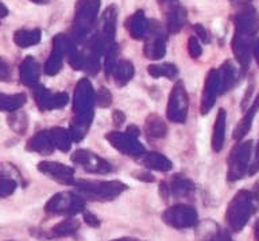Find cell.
I'll return each mask as SVG.
<instances>
[{
	"label": "cell",
	"instance_id": "1",
	"mask_svg": "<svg viewBox=\"0 0 259 241\" xmlns=\"http://www.w3.org/2000/svg\"><path fill=\"white\" fill-rule=\"evenodd\" d=\"M259 203V190H240L228 204L226 213V221L231 230L240 232L250 220V217L256 212Z\"/></svg>",
	"mask_w": 259,
	"mask_h": 241
},
{
	"label": "cell",
	"instance_id": "2",
	"mask_svg": "<svg viewBox=\"0 0 259 241\" xmlns=\"http://www.w3.org/2000/svg\"><path fill=\"white\" fill-rule=\"evenodd\" d=\"M78 195L82 199L105 202L112 200L127 190V186L119 180H76L74 184Z\"/></svg>",
	"mask_w": 259,
	"mask_h": 241
},
{
	"label": "cell",
	"instance_id": "3",
	"mask_svg": "<svg viewBox=\"0 0 259 241\" xmlns=\"http://www.w3.org/2000/svg\"><path fill=\"white\" fill-rule=\"evenodd\" d=\"M251 152H252V141L236 144L228 156V172L227 179L230 182H236L246 175L250 168Z\"/></svg>",
	"mask_w": 259,
	"mask_h": 241
},
{
	"label": "cell",
	"instance_id": "4",
	"mask_svg": "<svg viewBox=\"0 0 259 241\" xmlns=\"http://www.w3.org/2000/svg\"><path fill=\"white\" fill-rule=\"evenodd\" d=\"M45 210L49 214H62V216H74L85 210V200L78 194L69 191L58 192L48 200Z\"/></svg>",
	"mask_w": 259,
	"mask_h": 241
},
{
	"label": "cell",
	"instance_id": "5",
	"mask_svg": "<svg viewBox=\"0 0 259 241\" xmlns=\"http://www.w3.org/2000/svg\"><path fill=\"white\" fill-rule=\"evenodd\" d=\"M188 107H189V96L185 90L184 83L178 82L173 87L170 92L169 102L166 107V114L170 122L184 123L188 115Z\"/></svg>",
	"mask_w": 259,
	"mask_h": 241
},
{
	"label": "cell",
	"instance_id": "6",
	"mask_svg": "<svg viewBox=\"0 0 259 241\" xmlns=\"http://www.w3.org/2000/svg\"><path fill=\"white\" fill-rule=\"evenodd\" d=\"M162 221L174 229H186L197 224L198 217L193 206L178 203L169 208L162 214Z\"/></svg>",
	"mask_w": 259,
	"mask_h": 241
},
{
	"label": "cell",
	"instance_id": "7",
	"mask_svg": "<svg viewBox=\"0 0 259 241\" xmlns=\"http://www.w3.org/2000/svg\"><path fill=\"white\" fill-rule=\"evenodd\" d=\"M70 159L73 163L78 164L85 171L91 172V174H108L112 171V167L107 160L101 159L96 153L87 151V149H78V151L73 152Z\"/></svg>",
	"mask_w": 259,
	"mask_h": 241
},
{
	"label": "cell",
	"instance_id": "8",
	"mask_svg": "<svg viewBox=\"0 0 259 241\" xmlns=\"http://www.w3.org/2000/svg\"><path fill=\"white\" fill-rule=\"evenodd\" d=\"M105 139L108 140L109 144L112 145L115 149L123 153L125 156H134V157H139L145 153V147L138 141L135 137H131L127 133H121V131H109L108 134L105 135Z\"/></svg>",
	"mask_w": 259,
	"mask_h": 241
},
{
	"label": "cell",
	"instance_id": "9",
	"mask_svg": "<svg viewBox=\"0 0 259 241\" xmlns=\"http://www.w3.org/2000/svg\"><path fill=\"white\" fill-rule=\"evenodd\" d=\"M32 95L35 99L36 106L42 111L54 110V109H62L68 105L69 96L65 92H57L52 94L50 91L46 90L42 86L32 87Z\"/></svg>",
	"mask_w": 259,
	"mask_h": 241
},
{
	"label": "cell",
	"instance_id": "10",
	"mask_svg": "<svg viewBox=\"0 0 259 241\" xmlns=\"http://www.w3.org/2000/svg\"><path fill=\"white\" fill-rule=\"evenodd\" d=\"M36 168L44 175L49 176L50 179L56 180V182H58L61 184L73 186L74 182H76L74 180V169L62 163H57V161H40Z\"/></svg>",
	"mask_w": 259,
	"mask_h": 241
},
{
	"label": "cell",
	"instance_id": "11",
	"mask_svg": "<svg viewBox=\"0 0 259 241\" xmlns=\"http://www.w3.org/2000/svg\"><path fill=\"white\" fill-rule=\"evenodd\" d=\"M219 94H220V76L216 71H210L206 76L205 86H204V91H202L201 105H200V110H201L202 115L209 113V110L216 102Z\"/></svg>",
	"mask_w": 259,
	"mask_h": 241
},
{
	"label": "cell",
	"instance_id": "12",
	"mask_svg": "<svg viewBox=\"0 0 259 241\" xmlns=\"http://www.w3.org/2000/svg\"><path fill=\"white\" fill-rule=\"evenodd\" d=\"M26 149L44 156L52 155L56 148H54V144H53L50 130H42L39 133H36L35 135H32L27 145H26Z\"/></svg>",
	"mask_w": 259,
	"mask_h": 241
},
{
	"label": "cell",
	"instance_id": "13",
	"mask_svg": "<svg viewBox=\"0 0 259 241\" xmlns=\"http://www.w3.org/2000/svg\"><path fill=\"white\" fill-rule=\"evenodd\" d=\"M139 161L142 165L154 171L167 172L173 168V163L158 152H145L143 155L139 156Z\"/></svg>",
	"mask_w": 259,
	"mask_h": 241
},
{
	"label": "cell",
	"instance_id": "14",
	"mask_svg": "<svg viewBox=\"0 0 259 241\" xmlns=\"http://www.w3.org/2000/svg\"><path fill=\"white\" fill-rule=\"evenodd\" d=\"M226 125H227V113L224 109H220L218 111L216 119H214L213 133H212V149L214 152H220L224 145L226 140Z\"/></svg>",
	"mask_w": 259,
	"mask_h": 241
},
{
	"label": "cell",
	"instance_id": "15",
	"mask_svg": "<svg viewBox=\"0 0 259 241\" xmlns=\"http://www.w3.org/2000/svg\"><path fill=\"white\" fill-rule=\"evenodd\" d=\"M169 184L170 195L176 198H188L194 192V183L190 179L182 175H174Z\"/></svg>",
	"mask_w": 259,
	"mask_h": 241
},
{
	"label": "cell",
	"instance_id": "16",
	"mask_svg": "<svg viewBox=\"0 0 259 241\" xmlns=\"http://www.w3.org/2000/svg\"><path fill=\"white\" fill-rule=\"evenodd\" d=\"M259 109V94L256 95V98H255L254 103L251 105V107L247 110V113L244 114L242 119H240V122L238 123V126L235 127L234 130V140L236 141H240L243 140V137L248 133V130L251 129V125H252V121H254V117L256 114V111Z\"/></svg>",
	"mask_w": 259,
	"mask_h": 241
},
{
	"label": "cell",
	"instance_id": "17",
	"mask_svg": "<svg viewBox=\"0 0 259 241\" xmlns=\"http://www.w3.org/2000/svg\"><path fill=\"white\" fill-rule=\"evenodd\" d=\"M39 79V65L31 57L26 58L20 65V80L26 86H36Z\"/></svg>",
	"mask_w": 259,
	"mask_h": 241
},
{
	"label": "cell",
	"instance_id": "18",
	"mask_svg": "<svg viewBox=\"0 0 259 241\" xmlns=\"http://www.w3.org/2000/svg\"><path fill=\"white\" fill-rule=\"evenodd\" d=\"M145 130L150 139H162L167 133V126L159 115L151 114L146 119Z\"/></svg>",
	"mask_w": 259,
	"mask_h": 241
},
{
	"label": "cell",
	"instance_id": "19",
	"mask_svg": "<svg viewBox=\"0 0 259 241\" xmlns=\"http://www.w3.org/2000/svg\"><path fill=\"white\" fill-rule=\"evenodd\" d=\"M80 221L76 218H66V220L61 221L57 225H54L50 229V236L52 237H66L72 236L80 229Z\"/></svg>",
	"mask_w": 259,
	"mask_h": 241
},
{
	"label": "cell",
	"instance_id": "20",
	"mask_svg": "<svg viewBox=\"0 0 259 241\" xmlns=\"http://www.w3.org/2000/svg\"><path fill=\"white\" fill-rule=\"evenodd\" d=\"M27 98L24 94H14V95H0V111H14L20 110L24 106Z\"/></svg>",
	"mask_w": 259,
	"mask_h": 241
},
{
	"label": "cell",
	"instance_id": "21",
	"mask_svg": "<svg viewBox=\"0 0 259 241\" xmlns=\"http://www.w3.org/2000/svg\"><path fill=\"white\" fill-rule=\"evenodd\" d=\"M53 144L54 148H58L60 151L68 152L72 147V137L69 134L68 130H65L64 127H53L50 130Z\"/></svg>",
	"mask_w": 259,
	"mask_h": 241
},
{
	"label": "cell",
	"instance_id": "22",
	"mask_svg": "<svg viewBox=\"0 0 259 241\" xmlns=\"http://www.w3.org/2000/svg\"><path fill=\"white\" fill-rule=\"evenodd\" d=\"M113 79L119 87L125 86L131 80L134 75V66L128 61H121L119 65L113 68Z\"/></svg>",
	"mask_w": 259,
	"mask_h": 241
},
{
	"label": "cell",
	"instance_id": "23",
	"mask_svg": "<svg viewBox=\"0 0 259 241\" xmlns=\"http://www.w3.org/2000/svg\"><path fill=\"white\" fill-rule=\"evenodd\" d=\"M8 125L11 127L12 130L18 133V134H24V131L27 130L28 126V119L26 113L22 110L14 111L11 115L8 117Z\"/></svg>",
	"mask_w": 259,
	"mask_h": 241
},
{
	"label": "cell",
	"instance_id": "24",
	"mask_svg": "<svg viewBox=\"0 0 259 241\" xmlns=\"http://www.w3.org/2000/svg\"><path fill=\"white\" fill-rule=\"evenodd\" d=\"M14 41L20 48H27V46L34 45V44L39 41V31L38 30H35V31H24V30H20V31H16L15 33Z\"/></svg>",
	"mask_w": 259,
	"mask_h": 241
},
{
	"label": "cell",
	"instance_id": "25",
	"mask_svg": "<svg viewBox=\"0 0 259 241\" xmlns=\"http://www.w3.org/2000/svg\"><path fill=\"white\" fill-rule=\"evenodd\" d=\"M149 74L153 76V78H161V76H165V78L173 79L176 75H177V68L171 64H163V65H150L149 66Z\"/></svg>",
	"mask_w": 259,
	"mask_h": 241
},
{
	"label": "cell",
	"instance_id": "26",
	"mask_svg": "<svg viewBox=\"0 0 259 241\" xmlns=\"http://www.w3.org/2000/svg\"><path fill=\"white\" fill-rule=\"evenodd\" d=\"M18 187L15 179H0V198H6L14 194Z\"/></svg>",
	"mask_w": 259,
	"mask_h": 241
},
{
	"label": "cell",
	"instance_id": "27",
	"mask_svg": "<svg viewBox=\"0 0 259 241\" xmlns=\"http://www.w3.org/2000/svg\"><path fill=\"white\" fill-rule=\"evenodd\" d=\"M96 100L97 105L100 107H108L111 106V103H112V95H111L109 90H107L104 87H101L96 95Z\"/></svg>",
	"mask_w": 259,
	"mask_h": 241
},
{
	"label": "cell",
	"instance_id": "28",
	"mask_svg": "<svg viewBox=\"0 0 259 241\" xmlns=\"http://www.w3.org/2000/svg\"><path fill=\"white\" fill-rule=\"evenodd\" d=\"M19 175L18 169L12 167L11 164L0 163V179H14L12 176Z\"/></svg>",
	"mask_w": 259,
	"mask_h": 241
},
{
	"label": "cell",
	"instance_id": "29",
	"mask_svg": "<svg viewBox=\"0 0 259 241\" xmlns=\"http://www.w3.org/2000/svg\"><path fill=\"white\" fill-rule=\"evenodd\" d=\"M11 80V68L4 58L0 57V82H10Z\"/></svg>",
	"mask_w": 259,
	"mask_h": 241
},
{
	"label": "cell",
	"instance_id": "30",
	"mask_svg": "<svg viewBox=\"0 0 259 241\" xmlns=\"http://www.w3.org/2000/svg\"><path fill=\"white\" fill-rule=\"evenodd\" d=\"M133 176L135 179L141 180V182H146V183H151L154 182V176L150 174V172L145 171V169H141V171H134Z\"/></svg>",
	"mask_w": 259,
	"mask_h": 241
},
{
	"label": "cell",
	"instance_id": "31",
	"mask_svg": "<svg viewBox=\"0 0 259 241\" xmlns=\"http://www.w3.org/2000/svg\"><path fill=\"white\" fill-rule=\"evenodd\" d=\"M82 213H84V221L89 226H92V228H99L100 226V220L93 213L87 212V210H84Z\"/></svg>",
	"mask_w": 259,
	"mask_h": 241
},
{
	"label": "cell",
	"instance_id": "32",
	"mask_svg": "<svg viewBox=\"0 0 259 241\" xmlns=\"http://www.w3.org/2000/svg\"><path fill=\"white\" fill-rule=\"evenodd\" d=\"M259 171V140L258 144H256V149H255V156H254V161L248 168V175H254Z\"/></svg>",
	"mask_w": 259,
	"mask_h": 241
},
{
	"label": "cell",
	"instance_id": "33",
	"mask_svg": "<svg viewBox=\"0 0 259 241\" xmlns=\"http://www.w3.org/2000/svg\"><path fill=\"white\" fill-rule=\"evenodd\" d=\"M209 241H234L230 237V234L226 232V230H223V229H219L218 232L214 233L213 236L210 237Z\"/></svg>",
	"mask_w": 259,
	"mask_h": 241
},
{
	"label": "cell",
	"instance_id": "34",
	"mask_svg": "<svg viewBox=\"0 0 259 241\" xmlns=\"http://www.w3.org/2000/svg\"><path fill=\"white\" fill-rule=\"evenodd\" d=\"M112 121H113V123H115V126H116V127L121 126V125H123V123H124V121H125V115L123 114L120 110H115L112 113Z\"/></svg>",
	"mask_w": 259,
	"mask_h": 241
},
{
	"label": "cell",
	"instance_id": "35",
	"mask_svg": "<svg viewBox=\"0 0 259 241\" xmlns=\"http://www.w3.org/2000/svg\"><path fill=\"white\" fill-rule=\"evenodd\" d=\"M189 52H190V54H192V57H197L198 54H201V49H200V48H198V44L197 42H196V40H193V38H192V40H190L189 41Z\"/></svg>",
	"mask_w": 259,
	"mask_h": 241
},
{
	"label": "cell",
	"instance_id": "36",
	"mask_svg": "<svg viewBox=\"0 0 259 241\" xmlns=\"http://www.w3.org/2000/svg\"><path fill=\"white\" fill-rule=\"evenodd\" d=\"M125 133L128 135H131V137H135V139H138L139 137V127L135 126V125H130L128 127H127V130H125Z\"/></svg>",
	"mask_w": 259,
	"mask_h": 241
},
{
	"label": "cell",
	"instance_id": "37",
	"mask_svg": "<svg viewBox=\"0 0 259 241\" xmlns=\"http://www.w3.org/2000/svg\"><path fill=\"white\" fill-rule=\"evenodd\" d=\"M111 241H142L138 240V238H134V237H120V238H115V240Z\"/></svg>",
	"mask_w": 259,
	"mask_h": 241
},
{
	"label": "cell",
	"instance_id": "38",
	"mask_svg": "<svg viewBox=\"0 0 259 241\" xmlns=\"http://www.w3.org/2000/svg\"><path fill=\"white\" fill-rule=\"evenodd\" d=\"M7 13H8L7 9H6V7H4V6L0 3V18L6 17V15H7Z\"/></svg>",
	"mask_w": 259,
	"mask_h": 241
},
{
	"label": "cell",
	"instance_id": "39",
	"mask_svg": "<svg viewBox=\"0 0 259 241\" xmlns=\"http://www.w3.org/2000/svg\"><path fill=\"white\" fill-rule=\"evenodd\" d=\"M255 238H256V241H259V220L255 224Z\"/></svg>",
	"mask_w": 259,
	"mask_h": 241
}]
</instances>
